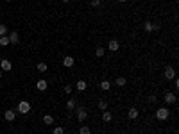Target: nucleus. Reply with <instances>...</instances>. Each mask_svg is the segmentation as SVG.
Here are the masks:
<instances>
[{
	"label": "nucleus",
	"instance_id": "nucleus-1",
	"mask_svg": "<svg viewBox=\"0 0 179 134\" xmlns=\"http://www.w3.org/2000/svg\"><path fill=\"white\" fill-rule=\"evenodd\" d=\"M18 113H21V115H29V113H31V104H29L27 100H21V102L18 104Z\"/></svg>",
	"mask_w": 179,
	"mask_h": 134
},
{
	"label": "nucleus",
	"instance_id": "nucleus-2",
	"mask_svg": "<svg viewBox=\"0 0 179 134\" xmlns=\"http://www.w3.org/2000/svg\"><path fill=\"white\" fill-rule=\"evenodd\" d=\"M168 115H170V111L167 107H160L158 111H156V118H158V120H167Z\"/></svg>",
	"mask_w": 179,
	"mask_h": 134
},
{
	"label": "nucleus",
	"instance_id": "nucleus-3",
	"mask_svg": "<svg viewBox=\"0 0 179 134\" xmlns=\"http://www.w3.org/2000/svg\"><path fill=\"white\" fill-rule=\"evenodd\" d=\"M86 118H88V111H86L84 107H77V120L82 123Z\"/></svg>",
	"mask_w": 179,
	"mask_h": 134
},
{
	"label": "nucleus",
	"instance_id": "nucleus-4",
	"mask_svg": "<svg viewBox=\"0 0 179 134\" xmlns=\"http://www.w3.org/2000/svg\"><path fill=\"white\" fill-rule=\"evenodd\" d=\"M11 68H13V66H11L9 59H2V61H0V70H2V72H11Z\"/></svg>",
	"mask_w": 179,
	"mask_h": 134
},
{
	"label": "nucleus",
	"instance_id": "nucleus-5",
	"mask_svg": "<svg viewBox=\"0 0 179 134\" xmlns=\"http://www.w3.org/2000/svg\"><path fill=\"white\" fill-rule=\"evenodd\" d=\"M47 88H49V82L45 79H39L36 82V89H38V91H47Z\"/></svg>",
	"mask_w": 179,
	"mask_h": 134
},
{
	"label": "nucleus",
	"instance_id": "nucleus-6",
	"mask_svg": "<svg viewBox=\"0 0 179 134\" xmlns=\"http://www.w3.org/2000/svg\"><path fill=\"white\" fill-rule=\"evenodd\" d=\"M107 48H109L111 52H117V50L120 48V41H118V39H109V45H107Z\"/></svg>",
	"mask_w": 179,
	"mask_h": 134
},
{
	"label": "nucleus",
	"instance_id": "nucleus-7",
	"mask_svg": "<svg viewBox=\"0 0 179 134\" xmlns=\"http://www.w3.org/2000/svg\"><path fill=\"white\" fill-rule=\"evenodd\" d=\"M4 118H6L7 122H14V118H16V111H13V109H7L6 113H4Z\"/></svg>",
	"mask_w": 179,
	"mask_h": 134
},
{
	"label": "nucleus",
	"instance_id": "nucleus-8",
	"mask_svg": "<svg viewBox=\"0 0 179 134\" xmlns=\"http://www.w3.org/2000/svg\"><path fill=\"white\" fill-rule=\"evenodd\" d=\"M163 100L167 102V104H175V100H177V97H175V93H165V97H163Z\"/></svg>",
	"mask_w": 179,
	"mask_h": 134
},
{
	"label": "nucleus",
	"instance_id": "nucleus-9",
	"mask_svg": "<svg viewBox=\"0 0 179 134\" xmlns=\"http://www.w3.org/2000/svg\"><path fill=\"white\" fill-rule=\"evenodd\" d=\"M74 63H75V59H74L72 56H66V57L63 59V66H64V68H72Z\"/></svg>",
	"mask_w": 179,
	"mask_h": 134
},
{
	"label": "nucleus",
	"instance_id": "nucleus-10",
	"mask_svg": "<svg viewBox=\"0 0 179 134\" xmlns=\"http://www.w3.org/2000/svg\"><path fill=\"white\" fill-rule=\"evenodd\" d=\"M165 77H167L168 81L175 79V70L172 68V66H167V68H165Z\"/></svg>",
	"mask_w": 179,
	"mask_h": 134
},
{
	"label": "nucleus",
	"instance_id": "nucleus-11",
	"mask_svg": "<svg viewBox=\"0 0 179 134\" xmlns=\"http://www.w3.org/2000/svg\"><path fill=\"white\" fill-rule=\"evenodd\" d=\"M18 41H20V36H18L16 31H13V32L9 34V43H11V45H16Z\"/></svg>",
	"mask_w": 179,
	"mask_h": 134
},
{
	"label": "nucleus",
	"instance_id": "nucleus-12",
	"mask_svg": "<svg viewBox=\"0 0 179 134\" xmlns=\"http://www.w3.org/2000/svg\"><path fill=\"white\" fill-rule=\"evenodd\" d=\"M75 105H77V100L72 97V98H68V102H66V109L68 111H74L75 109Z\"/></svg>",
	"mask_w": 179,
	"mask_h": 134
},
{
	"label": "nucleus",
	"instance_id": "nucleus-13",
	"mask_svg": "<svg viewBox=\"0 0 179 134\" xmlns=\"http://www.w3.org/2000/svg\"><path fill=\"white\" fill-rule=\"evenodd\" d=\"M143 29H145L147 32H152V31H154V24H152L150 20H145V21H143Z\"/></svg>",
	"mask_w": 179,
	"mask_h": 134
},
{
	"label": "nucleus",
	"instance_id": "nucleus-14",
	"mask_svg": "<svg viewBox=\"0 0 179 134\" xmlns=\"http://www.w3.org/2000/svg\"><path fill=\"white\" fill-rule=\"evenodd\" d=\"M100 89H104V91H107V89H111V82L107 81V79H104V81H100Z\"/></svg>",
	"mask_w": 179,
	"mask_h": 134
},
{
	"label": "nucleus",
	"instance_id": "nucleus-15",
	"mask_svg": "<svg viewBox=\"0 0 179 134\" xmlns=\"http://www.w3.org/2000/svg\"><path fill=\"white\" fill-rule=\"evenodd\" d=\"M127 115H129V118H131V120L138 118V109H136V107H131V109L127 111Z\"/></svg>",
	"mask_w": 179,
	"mask_h": 134
},
{
	"label": "nucleus",
	"instance_id": "nucleus-16",
	"mask_svg": "<svg viewBox=\"0 0 179 134\" xmlns=\"http://www.w3.org/2000/svg\"><path fill=\"white\" fill-rule=\"evenodd\" d=\"M75 88H77V89H79V91H84V89H86V88H88V82H86V81H82V79H81V81H79V82H77V84H75Z\"/></svg>",
	"mask_w": 179,
	"mask_h": 134
},
{
	"label": "nucleus",
	"instance_id": "nucleus-17",
	"mask_svg": "<svg viewBox=\"0 0 179 134\" xmlns=\"http://www.w3.org/2000/svg\"><path fill=\"white\" fill-rule=\"evenodd\" d=\"M102 120L104 122H111V120H113V113H111V111H104V113H102Z\"/></svg>",
	"mask_w": 179,
	"mask_h": 134
},
{
	"label": "nucleus",
	"instance_id": "nucleus-18",
	"mask_svg": "<svg viewBox=\"0 0 179 134\" xmlns=\"http://www.w3.org/2000/svg\"><path fill=\"white\" fill-rule=\"evenodd\" d=\"M36 68H38V72H39V73H45V72L49 70V66H47V63H38Z\"/></svg>",
	"mask_w": 179,
	"mask_h": 134
},
{
	"label": "nucleus",
	"instance_id": "nucleus-19",
	"mask_svg": "<svg viewBox=\"0 0 179 134\" xmlns=\"http://www.w3.org/2000/svg\"><path fill=\"white\" fill-rule=\"evenodd\" d=\"M43 123H45V125H54V116L45 115V116H43Z\"/></svg>",
	"mask_w": 179,
	"mask_h": 134
},
{
	"label": "nucleus",
	"instance_id": "nucleus-20",
	"mask_svg": "<svg viewBox=\"0 0 179 134\" xmlns=\"http://www.w3.org/2000/svg\"><path fill=\"white\" fill-rule=\"evenodd\" d=\"M9 45V36H0V47H7Z\"/></svg>",
	"mask_w": 179,
	"mask_h": 134
},
{
	"label": "nucleus",
	"instance_id": "nucleus-21",
	"mask_svg": "<svg viewBox=\"0 0 179 134\" xmlns=\"http://www.w3.org/2000/svg\"><path fill=\"white\" fill-rule=\"evenodd\" d=\"M115 84H117V86H120V88H124V86L127 84V81H125V77H117Z\"/></svg>",
	"mask_w": 179,
	"mask_h": 134
},
{
	"label": "nucleus",
	"instance_id": "nucleus-22",
	"mask_svg": "<svg viewBox=\"0 0 179 134\" xmlns=\"http://www.w3.org/2000/svg\"><path fill=\"white\" fill-rule=\"evenodd\" d=\"M79 134H92V129H90L88 125H81V129H79Z\"/></svg>",
	"mask_w": 179,
	"mask_h": 134
},
{
	"label": "nucleus",
	"instance_id": "nucleus-23",
	"mask_svg": "<svg viewBox=\"0 0 179 134\" xmlns=\"http://www.w3.org/2000/svg\"><path fill=\"white\" fill-rule=\"evenodd\" d=\"M95 56H97V57H104V56H106V50H104L102 47H97V50H95Z\"/></svg>",
	"mask_w": 179,
	"mask_h": 134
},
{
	"label": "nucleus",
	"instance_id": "nucleus-24",
	"mask_svg": "<svg viewBox=\"0 0 179 134\" xmlns=\"http://www.w3.org/2000/svg\"><path fill=\"white\" fill-rule=\"evenodd\" d=\"M99 109H100V111H106V109H107V100H104V98L99 100Z\"/></svg>",
	"mask_w": 179,
	"mask_h": 134
},
{
	"label": "nucleus",
	"instance_id": "nucleus-25",
	"mask_svg": "<svg viewBox=\"0 0 179 134\" xmlns=\"http://www.w3.org/2000/svg\"><path fill=\"white\" fill-rule=\"evenodd\" d=\"M6 34H7V25L0 24V36H6Z\"/></svg>",
	"mask_w": 179,
	"mask_h": 134
},
{
	"label": "nucleus",
	"instance_id": "nucleus-26",
	"mask_svg": "<svg viewBox=\"0 0 179 134\" xmlns=\"http://www.w3.org/2000/svg\"><path fill=\"white\" fill-rule=\"evenodd\" d=\"M63 89H64V93H66V95H70V93H72V91H74V88H72V86H70V84H66V86H64V88H63Z\"/></svg>",
	"mask_w": 179,
	"mask_h": 134
},
{
	"label": "nucleus",
	"instance_id": "nucleus-27",
	"mask_svg": "<svg viewBox=\"0 0 179 134\" xmlns=\"http://www.w3.org/2000/svg\"><path fill=\"white\" fill-rule=\"evenodd\" d=\"M54 134H64V129L63 127H54Z\"/></svg>",
	"mask_w": 179,
	"mask_h": 134
},
{
	"label": "nucleus",
	"instance_id": "nucleus-28",
	"mask_svg": "<svg viewBox=\"0 0 179 134\" xmlns=\"http://www.w3.org/2000/svg\"><path fill=\"white\" fill-rule=\"evenodd\" d=\"M90 2H92L93 7H99V6H100V0H90Z\"/></svg>",
	"mask_w": 179,
	"mask_h": 134
},
{
	"label": "nucleus",
	"instance_id": "nucleus-29",
	"mask_svg": "<svg viewBox=\"0 0 179 134\" xmlns=\"http://www.w3.org/2000/svg\"><path fill=\"white\" fill-rule=\"evenodd\" d=\"M2 75H4V72H2V70H0V79H2Z\"/></svg>",
	"mask_w": 179,
	"mask_h": 134
},
{
	"label": "nucleus",
	"instance_id": "nucleus-30",
	"mask_svg": "<svg viewBox=\"0 0 179 134\" xmlns=\"http://www.w3.org/2000/svg\"><path fill=\"white\" fill-rule=\"evenodd\" d=\"M63 2H64V4H68V2H70V0H63Z\"/></svg>",
	"mask_w": 179,
	"mask_h": 134
},
{
	"label": "nucleus",
	"instance_id": "nucleus-31",
	"mask_svg": "<svg viewBox=\"0 0 179 134\" xmlns=\"http://www.w3.org/2000/svg\"><path fill=\"white\" fill-rule=\"evenodd\" d=\"M118 2H127V0H118Z\"/></svg>",
	"mask_w": 179,
	"mask_h": 134
},
{
	"label": "nucleus",
	"instance_id": "nucleus-32",
	"mask_svg": "<svg viewBox=\"0 0 179 134\" xmlns=\"http://www.w3.org/2000/svg\"><path fill=\"white\" fill-rule=\"evenodd\" d=\"M6 2H11V0H6Z\"/></svg>",
	"mask_w": 179,
	"mask_h": 134
},
{
	"label": "nucleus",
	"instance_id": "nucleus-33",
	"mask_svg": "<svg viewBox=\"0 0 179 134\" xmlns=\"http://www.w3.org/2000/svg\"><path fill=\"white\" fill-rule=\"evenodd\" d=\"M149 2H152V0H149Z\"/></svg>",
	"mask_w": 179,
	"mask_h": 134
}]
</instances>
